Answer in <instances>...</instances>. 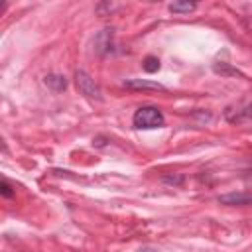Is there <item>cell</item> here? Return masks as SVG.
<instances>
[{"label": "cell", "instance_id": "obj_1", "mask_svg": "<svg viewBox=\"0 0 252 252\" xmlns=\"http://www.w3.org/2000/svg\"><path fill=\"white\" fill-rule=\"evenodd\" d=\"M132 124L138 130H154V128H161L165 124V118H163V112L158 106L146 104V106H140L134 112Z\"/></svg>", "mask_w": 252, "mask_h": 252}, {"label": "cell", "instance_id": "obj_2", "mask_svg": "<svg viewBox=\"0 0 252 252\" xmlns=\"http://www.w3.org/2000/svg\"><path fill=\"white\" fill-rule=\"evenodd\" d=\"M75 85H77V89H79V93L83 94V96H87V98H91V100H102V91H100V87L94 83V79L87 73V71H77L75 73Z\"/></svg>", "mask_w": 252, "mask_h": 252}, {"label": "cell", "instance_id": "obj_3", "mask_svg": "<svg viewBox=\"0 0 252 252\" xmlns=\"http://www.w3.org/2000/svg\"><path fill=\"white\" fill-rule=\"evenodd\" d=\"M94 51L98 55H108L114 51V30L104 28L94 35Z\"/></svg>", "mask_w": 252, "mask_h": 252}, {"label": "cell", "instance_id": "obj_4", "mask_svg": "<svg viewBox=\"0 0 252 252\" xmlns=\"http://www.w3.org/2000/svg\"><path fill=\"white\" fill-rule=\"evenodd\" d=\"M217 201H219L220 205H226V207H244V205H252V193L232 191V193L219 195Z\"/></svg>", "mask_w": 252, "mask_h": 252}, {"label": "cell", "instance_id": "obj_5", "mask_svg": "<svg viewBox=\"0 0 252 252\" xmlns=\"http://www.w3.org/2000/svg\"><path fill=\"white\" fill-rule=\"evenodd\" d=\"M224 118H226V122H230V124H240V122H248V120H252V102H248V104H244L242 108H226L224 110Z\"/></svg>", "mask_w": 252, "mask_h": 252}, {"label": "cell", "instance_id": "obj_6", "mask_svg": "<svg viewBox=\"0 0 252 252\" xmlns=\"http://www.w3.org/2000/svg\"><path fill=\"white\" fill-rule=\"evenodd\" d=\"M122 85L130 91H165V87L161 83L148 81V79H126Z\"/></svg>", "mask_w": 252, "mask_h": 252}, {"label": "cell", "instance_id": "obj_7", "mask_svg": "<svg viewBox=\"0 0 252 252\" xmlns=\"http://www.w3.org/2000/svg\"><path fill=\"white\" fill-rule=\"evenodd\" d=\"M43 83L53 91V93H63L67 89V79L65 75H59V73H49L43 77Z\"/></svg>", "mask_w": 252, "mask_h": 252}, {"label": "cell", "instance_id": "obj_8", "mask_svg": "<svg viewBox=\"0 0 252 252\" xmlns=\"http://www.w3.org/2000/svg\"><path fill=\"white\" fill-rule=\"evenodd\" d=\"M213 71H215L217 75H220V77H240V79H244V73L238 71L236 67H232V65L226 63V61H217V63L213 65Z\"/></svg>", "mask_w": 252, "mask_h": 252}, {"label": "cell", "instance_id": "obj_9", "mask_svg": "<svg viewBox=\"0 0 252 252\" xmlns=\"http://www.w3.org/2000/svg\"><path fill=\"white\" fill-rule=\"evenodd\" d=\"M197 8V2H171L167 6V10L171 14H189Z\"/></svg>", "mask_w": 252, "mask_h": 252}, {"label": "cell", "instance_id": "obj_10", "mask_svg": "<svg viewBox=\"0 0 252 252\" xmlns=\"http://www.w3.org/2000/svg\"><path fill=\"white\" fill-rule=\"evenodd\" d=\"M142 69H144L146 73H156V71H159V59H158L156 55H148V57L142 61Z\"/></svg>", "mask_w": 252, "mask_h": 252}, {"label": "cell", "instance_id": "obj_11", "mask_svg": "<svg viewBox=\"0 0 252 252\" xmlns=\"http://www.w3.org/2000/svg\"><path fill=\"white\" fill-rule=\"evenodd\" d=\"M0 195H2L4 199H12V197L16 195V191H14V187L8 183V179H2V181H0Z\"/></svg>", "mask_w": 252, "mask_h": 252}, {"label": "cell", "instance_id": "obj_12", "mask_svg": "<svg viewBox=\"0 0 252 252\" xmlns=\"http://www.w3.org/2000/svg\"><path fill=\"white\" fill-rule=\"evenodd\" d=\"M161 181L163 183H171V185H181L183 183V175H163Z\"/></svg>", "mask_w": 252, "mask_h": 252}, {"label": "cell", "instance_id": "obj_13", "mask_svg": "<svg viewBox=\"0 0 252 252\" xmlns=\"http://www.w3.org/2000/svg\"><path fill=\"white\" fill-rule=\"evenodd\" d=\"M116 8V4H110V2H102V4H96V12L100 16H104V12H112Z\"/></svg>", "mask_w": 252, "mask_h": 252}, {"label": "cell", "instance_id": "obj_14", "mask_svg": "<svg viewBox=\"0 0 252 252\" xmlns=\"http://www.w3.org/2000/svg\"><path fill=\"white\" fill-rule=\"evenodd\" d=\"M94 146H98V148H102V146H106V138H102V136H98V138H94V142H93Z\"/></svg>", "mask_w": 252, "mask_h": 252}, {"label": "cell", "instance_id": "obj_15", "mask_svg": "<svg viewBox=\"0 0 252 252\" xmlns=\"http://www.w3.org/2000/svg\"><path fill=\"white\" fill-rule=\"evenodd\" d=\"M140 252H156V250H154V248H150V246H146V248H142Z\"/></svg>", "mask_w": 252, "mask_h": 252}]
</instances>
